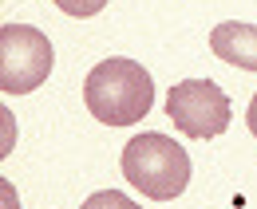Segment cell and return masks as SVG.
I'll return each mask as SVG.
<instances>
[{
    "instance_id": "obj_8",
    "label": "cell",
    "mask_w": 257,
    "mask_h": 209,
    "mask_svg": "<svg viewBox=\"0 0 257 209\" xmlns=\"http://www.w3.org/2000/svg\"><path fill=\"white\" fill-rule=\"evenodd\" d=\"M245 122H249V130H253V138H257V95L249 99V111H245Z\"/></svg>"
},
{
    "instance_id": "obj_4",
    "label": "cell",
    "mask_w": 257,
    "mask_h": 209,
    "mask_svg": "<svg viewBox=\"0 0 257 209\" xmlns=\"http://www.w3.org/2000/svg\"><path fill=\"white\" fill-rule=\"evenodd\" d=\"M166 115L186 138H218L229 126V95L210 79L174 83L166 95Z\"/></svg>"
},
{
    "instance_id": "obj_5",
    "label": "cell",
    "mask_w": 257,
    "mask_h": 209,
    "mask_svg": "<svg viewBox=\"0 0 257 209\" xmlns=\"http://www.w3.org/2000/svg\"><path fill=\"white\" fill-rule=\"evenodd\" d=\"M210 48L225 63H233L241 71H257V24L225 20V24H218V28L210 32Z\"/></svg>"
},
{
    "instance_id": "obj_6",
    "label": "cell",
    "mask_w": 257,
    "mask_h": 209,
    "mask_svg": "<svg viewBox=\"0 0 257 209\" xmlns=\"http://www.w3.org/2000/svg\"><path fill=\"white\" fill-rule=\"evenodd\" d=\"M83 209H139V205L131 201L127 193H119V189H99V193H91L83 201Z\"/></svg>"
},
{
    "instance_id": "obj_7",
    "label": "cell",
    "mask_w": 257,
    "mask_h": 209,
    "mask_svg": "<svg viewBox=\"0 0 257 209\" xmlns=\"http://www.w3.org/2000/svg\"><path fill=\"white\" fill-rule=\"evenodd\" d=\"M60 12H67V16H75V20H87V16H95V12H103L107 8V0H52Z\"/></svg>"
},
{
    "instance_id": "obj_1",
    "label": "cell",
    "mask_w": 257,
    "mask_h": 209,
    "mask_svg": "<svg viewBox=\"0 0 257 209\" xmlns=\"http://www.w3.org/2000/svg\"><path fill=\"white\" fill-rule=\"evenodd\" d=\"M83 103L99 122L107 126H131L139 122L151 103H155V83H151V71L135 60H103L87 71L83 79Z\"/></svg>"
},
{
    "instance_id": "obj_2",
    "label": "cell",
    "mask_w": 257,
    "mask_h": 209,
    "mask_svg": "<svg viewBox=\"0 0 257 209\" xmlns=\"http://www.w3.org/2000/svg\"><path fill=\"white\" fill-rule=\"evenodd\" d=\"M190 154L166 134H139L123 146V178L151 201H170L190 185Z\"/></svg>"
},
{
    "instance_id": "obj_3",
    "label": "cell",
    "mask_w": 257,
    "mask_h": 209,
    "mask_svg": "<svg viewBox=\"0 0 257 209\" xmlns=\"http://www.w3.org/2000/svg\"><path fill=\"white\" fill-rule=\"evenodd\" d=\"M52 75V44L32 24H4L0 28V91L28 95Z\"/></svg>"
}]
</instances>
